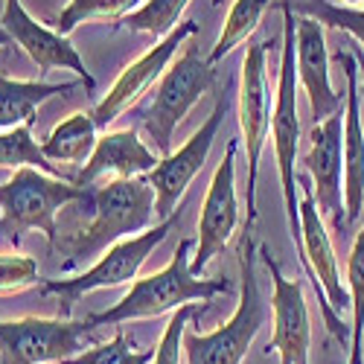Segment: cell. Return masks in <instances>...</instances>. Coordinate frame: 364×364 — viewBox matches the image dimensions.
<instances>
[{
    "label": "cell",
    "instance_id": "obj_1",
    "mask_svg": "<svg viewBox=\"0 0 364 364\" xmlns=\"http://www.w3.org/2000/svg\"><path fill=\"white\" fill-rule=\"evenodd\" d=\"M190 248H193V239H181L164 271H158V274H151V277H143V280H134L123 300L114 303L105 312L90 315L87 321L97 326H102V323L119 326L129 321H143V318H158L164 312H175L178 306L193 303V300H213L222 291L228 294L230 291L228 280H204V277L193 274Z\"/></svg>",
    "mask_w": 364,
    "mask_h": 364
},
{
    "label": "cell",
    "instance_id": "obj_2",
    "mask_svg": "<svg viewBox=\"0 0 364 364\" xmlns=\"http://www.w3.org/2000/svg\"><path fill=\"white\" fill-rule=\"evenodd\" d=\"M90 207H94L90 225L65 242V251H68V262L62 265L65 271H70L82 259H90L94 254L105 251L114 242L146 230L151 222V213H155V190L140 175L105 181L90 196Z\"/></svg>",
    "mask_w": 364,
    "mask_h": 364
},
{
    "label": "cell",
    "instance_id": "obj_3",
    "mask_svg": "<svg viewBox=\"0 0 364 364\" xmlns=\"http://www.w3.org/2000/svg\"><path fill=\"white\" fill-rule=\"evenodd\" d=\"M79 198H87V190L73 181L53 178L36 166H21L6 184H0V236L18 245L26 230H38L55 248V213Z\"/></svg>",
    "mask_w": 364,
    "mask_h": 364
},
{
    "label": "cell",
    "instance_id": "obj_4",
    "mask_svg": "<svg viewBox=\"0 0 364 364\" xmlns=\"http://www.w3.org/2000/svg\"><path fill=\"white\" fill-rule=\"evenodd\" d=\"M254 245L245 236L239 245V303L236 312L216 332H187L184 329V353L187 364H242L248 355L257 332L265 321V303L257 283Z\"/></svg>",
    "mask_w": 364,
    "mask_h": 364
},
{
    "label": "cell",
    "instance_id": "obj_5",
    "mask_svg": "<svg viewBox=\"0 0 364 364\" xmlns=\"http://www.w3.org/2000/svg\"><path fill=\"white\" fill-rule=\"evenodd\" d=\"M283 9V58H280V82L277 102L271 117V134H274V155L280 172V190L286 201L289 230L297 254H303L300 239V201H297V143H300V117H297V58H294V9L289 0H280Z\"/></svg>",
    "mask_w": 364,
    "mask_h": 364
},
{
    "label": "cell",
    "instance_id": "obj_6",
    "mask_svg": "<svg viewBox=\"0 0 364 364\" xmlns=\"http://www.w3.org/2000/svg\"><path fill=\"white\" fill-rule=\"evenodd\" d=\"M297 184L303 187V198H300V239H303V254L300 262L306 268V277L315 286L318 303L323 321L332 332V338H338L341 344L347 341V336H353V329L341 321V312L350 309V297L341 286L338 277V259L332 251L329 233L323 228V216L318 213V201H315V190L309 181H303L297 175Z\"/></svg>",
    "mask_w": 364,
    "mask_h": 364
},
{
    "label": "cell",
    "instance_id": "obj_7",
    "mask_svg": "<svg viewBox=\"0 0 364 364\" xmlns=\"http://www.w3.org/2000/svg\"><path fill=\"white\" fill-rule=\"evenodd\" d=\"M178 219H181V210L175 216L164 219L161 225H155V228L114 242V245L100 257V262L94 268H87L85 274L70 277V280H47L44 283V294H55L58 306H62V318H68L79 297L97 291V289H114V286L134 283L140 265L146 262V257L166 239V233L175 228Z\"/></svg>",
    "mask_w": 364,
    "mask_h": 364
},
{
    "label": "cell",
    "instance_id": "obj_8",
    "mask_svg": "<svg viewBox=\"0 0 364 364\" xmlns=\"http://www.w3.org/2000/svg\"><path fill=\"white\" fill-rule=\"evenodd\" d=\"M213 65L210 58L201 55L198 44H187L184 55L161 76V85L155 90V102L149 105L143 117V129L146 134L155 140V149L166 158L172 151V134L178 123L190 114V108L201 100L204 90L213 85Z\"/></svg>",
    "mask_w": 364,
    "mask_h": 364
},
{
    "label": "cell",
    "instance_id": "obj_9",
    "mask_svg": "<svg viewBox=\"0 0 364 364\" xmlns=\"http://www.w3.org/2000/svg\"><path fill=\"white\" fill-rule=\"evenodd\" d=\"M97 323L70 318L0 321V364H47L94 347Z\"/></svg>",
    "mask_w": 364,
    "mask_h": 364
},
{
    "label": "cell",
    "instance_id": "obj_10",
    "mask_svg": "<svg viewBox=\"0 0 364 364\" xmlns=\"http://www.w3.org/2000/svg\"><path fill=\"white\" fill-rule=\"evenodd\" d=\"M228 108H230V97L225 90H219L216 105L210 111V117L201 123V129L178 151H169L166 158L158 161L155 169L146 172V181L151 184V190H155V213L161 219H169L181 210V198H184L187 187L193 184V178L204 169L210 149H213V140H216L225 117H228Z\"/></svg>",
    "mask_w": 364,
    "mask_h": 364
},
{
    "label": "cell",
    "instance_id": "obj_11",
    "mask_svg": "<svg viewBox=\"0 0 364 364\" xmlns=\"http://www.w3.org/2000/svg\"><path fill=\"white\" fill-rule=\"evenodd\" d=\"M268 44L251 41L242 58V87H239V129L242 143L248 151V225L257 219V175L259 158L271 126V94H268V70H265Z\"/></svg>",
    "mask_w": 364,
    "mask_h": 364
},
{
    "label": "cell",
    "instance_id": "obj_12",
    "mask_svg": "<svg viewBox=\"0 0 364 364\" xmlns=\"http://www.w3.org/2000/svg\"><path fill=\"white\" fill-rule=\"evenodd\" d=\"M312 146L303 158L312 190L318 198V213L332 222V228L341 230L347 225V207H344V187H341V172H344V111H336L326 117L323 123H315L309 134Z\"/></svg>",
    "mask_w": 364,
    "mask_h": 364
},
{
    "label": "cell",
    "instance_id": "obj_13",
    "mask_svg": "<svg viewBox=\"0 0 364 364\" xmlns=\"http://www.w3.org/2000/svg\"><path fill=\"white\" fill-rule=\"evenodd\" d=\"M236 149L239 143L230 140L222 164L216 166V175L210 181L201 216H198V242H196V257L190 262L193 274L201 277V271L216 254L225 251L230 236L239 225V201H236Z\"/></svg>",
    "mask_w": 364,
    "mask_h": 364
},
{
    "label": "cell",
    "instance_id": "obj_14",
    "mask_svg": "<svg viewBox=\"0 0 364 364\" xmlns=\"http://www.w3.org/2000/svg\"><path fill=\"white\" fill-rule=\"evenodd\" d=\"M259 259L265 262L271 274V309H274V336L268 341V353H277L280 364H309V341H312V323H309V306L303 297L300 280L283 277L280 265L274 262L271 251L262 245Z\"/></svg>",
    "mask_w": 364,
    "mask_h": 364
},
{
    "label": "cell",
    "instance_id": "obj_15",
    "mask_svg": "<svg viewBox=\"0 0 364 364\" xmlns=\"http://www.w3.org/2000/svg\"><path fill=\"white\" fill-rule=\"evenodd\" d=\"M196 33H198V23L196 21L178 23L169 36H164V41L158 47H151L149 53H143L137 62H132L123 73H119V79L108 90V97L94 108L97 129H108L126 108H132L146 94V90L166 73V65H169V58L178 53V47L184 44L190 36H196Z\"/></svg>",
    "mask_w": 364,
    "mask_h": 364
},
{
    "label": "cell",
    "instance_id": "obj_16",
    "mask_svg": "<svg viewBox=\"0 0 364 364\" xmlns=\"http://www.w3.org/2000/svg\"><path fill=\"white\" fill-rule=\"evenodd\" d=\"M0 26H4L9 33V38L38 65L41 76L50 73L53 68H65V70H73L85 82V90L97 87L94 76L87 73L79 50L68 41V36H62V33H55V29L38 23L33 15L21 6V0H4V18H0Z\"/></svg>",
    "mask_w": 364,
    "mask_h": 364
},
{
    "label": "cell",
    "instance_id": "obj_17",
    "mask_svg": "<svg viewBox=\"0 0 364 364\" xmlns=\"http://www.w3.org/2000/svg\"><path fill=\"white\" fill-rule=\"evenodd\" d=\"M294 58H297V82L309 97L315 123H323L336 111H344V97L329 85V53L323 41V23L312 18L294 21Z\"/></svg>",
    "mask_w": 364,
    "mask_h": 364
},
{
    "label": "cell",
    "instance_id": "obj_18",
    "mask_svg": "<svg viewBox=\"0 0 364 364\" xmlns=\"http://www.w3.org/2000/svg\"><path fill=\"white\" fill-rule=\"evenodd\" d=\"M336 62L344 68V207L347 225L361 216L364 207V132H361V90L358 65L353 53H336Z\"/></svg>",
    "mask_w": 364,
    "mask_h": 364
},
{
    "label": "cell",
    "instance_id": "obj_19",
    "mask_svg": "<svg viewBox=\"0 0 364 364\" xmlns=\"http://www.w3.org/2000/svg\"><path fill=\"white\" fill-rule=\"evenodd\" d=\"M158 166L155 151L146 149L134 129L126 132H105L97 140L94 155L87 158L82 172L73 178L79 187H94L97 181H117V178H137Z\"/></svg>",
    "mask_w": 364,
    "mask_h": 364
},
{
    "label": "cell",
    "instance_id": "obj_20",
    "mask_svg": "<svg viewBox=\"0 0 364 364\" xmlns=\"http://www.w3.org/2000/svg\"><path fill=\"white\" fill-rule=\"evenodd\" d=\"M76 87H85V82H62V85H50V82H18L6 79L0 73V132L15 129V126H36L38 119V105L55 94H70Z\"/></svg>",
    "mask_w": 364,
    "mask_h": 364
},
{
    "label": "cell",
    "instance_id": "obj_21",
    "mask_svg": "<svg viewBox=\"0 0 364 364\" xmlns=\"http://www.w3.org/2000/svg\"><path fill=\"white\" fill-rule=\"evenodd\" d=\"M97 140L100 137H97L94 114L76 111L50 132V137L41 143V149L55 164H87V158L94 155V149H97Z\"/></svg>",
    "mask_w": 364,
    "mask_h": 364
},
{
    "label": "cell",
    "instance_id": "obj_22",
    "mask_svg": "<svg viewBox=\"0 0 364 364\" xmlns=\"http://www.w3.org/2000/svg\"><path fill=\"white\" fill-rule=\"evenodd\" d=\"M0 166L6 169H21V166H36L53 178H65L62 169H58L47 155L44 149L36 143L33 137V126H15V129H6L0 132ZM70 181V178H65Z\"/></svg>",
    "mask_w": 364,
    "mask_h": 364
},
{
    "label": "cell",
    "instance_id": "obj_23",
    "mask_svg": "<svg viewBox=\"0 0 364 364\" xmlns=\"http://www.w3.org/2000/svg\"><path fill=\"white\" fill-rule=\"evenodd\" d=\"M271 6V0H233V6L225 18V26H222V36L216 41V47L210 50V65H216L222 62V58L239 44V41H245L254 29L259 26V18L262 12Z\"/></svg>",
    "mask_w": 364,
    "mask_h": 364
},
{
    "label": "cell",
    "instance_id": "obj_24",
    "mask_svg": "<svg viewBox=\"0 0 364 364\" xmlns=\"http://www.w3.org/2000/svg\"><path fill=\"white\" fill-rule=\"evenodd\" d=\"M347 286H350V309H353V344L347 364H364L361 341H364V228L355 233V242L347 257Z\"/></svg>",
    "mask_w": 364,
    "mask_h": 364
},
{
    "label": "cell",
    "instance_id": "obj_25",
    "mask_svg": "<svg viewBox=\"0 0 364 364\" xmlns=\"http://www.w3.org/2000/svg\"><path fill=\"white\" fill-rule=\"evenodd\" d=\"M190 0H143V6L119 18L117 26H126L132 33H149V36H169L181 23Z\"/></svg>",
    "mask_w": 364,
    "mask_h": 364
},
{
    "label": "cell",
    "instance_id": "obj_26",
    "mask_svg": "<svg viewBox=\"0 0 364 364\" xmlns=\"http://www.w3.org/2000/svg\"><path fill=\"white\" fill-rule=\"evenodd\" d=\"M289 4L297 15L312 18L326 29H341V33L355 38L358 47H364V9L338 6L332 0H289Z\"/></svg>",
    "mask_w": 364,
    "mask_h": 364
},
{
    "label": "cell",
    "instance_id": "obj_27",
    "mask_svg": "<svg viewBox=\"0 0 364 364\" xmlns=\"http://www.w3.org/2000/svg\"><path fill=\"white\" fill-rule=\"evenodd\" d=\"M143 6V0H70L65 12L55 21V33L70 36L73 29L90 18H105V21H119L129 12Z\"/></svg>",
    "mask_w": 364,
    "mask_h": 364
},
{
    "label": "cell",
    "instance_id": "obj_28",
    "mask_svg": "<svg viewBox=\"0 0 364 364\" xmlns=\"http://www.w3.org/2000/svg\"><path fill=\"white\" fill-rule=\"evenodd\" d=\"M151 358H155V350H134L129 336H126V329L117 326L111 341L94 344V347L82 350L79 355L65 358L58 364H149Z\"/></svg>",
    "mask_w": 364,
    "mask_h": 364
},
{
    "label": "cell",
    "instance_id": "obj_29",
    "mask_svg": "<svg viewBox=\"0 0 364 364\" xmlns=\"http://www.w3.org/2000/svg\"><path fill=\"white\" fill-rule=\"evenodd\" d=\"M204 306L201 303H184V306H178L175 315L169 318L166 329H164V338L155 350V358L151 364H181V350H184V329L190 323L193 315H198Z\"/></svg>",
    "mask_w": 364,
    "mask_h": 364
},
{
    "label": "cell",
    "instance_id": "obj_30",
    "mask_svg": "<svg viewBox=\"0 0 364 364\" xmlns=\"http://www.w3.org/2000/svg\"><path fill=\"white\" fill-rule=\"evenodd\" d=\"M38 283V262L26 254H0V294L23 291Z\"/></svg>",
    "mask_w": 364,
    "mask_h": 364
},
{
    "label": "cell",
    "instance_id": "obj_31",
    "mask_svg": "<svg viewBox=\"0 0 364 364\" xmlns=\"http://www.w3.org/2000/svg\"><path fill=\"white\" fill-rule=\"evenodd\" d=\"M350 53L355 55V65H358V79H361V97H364V50L355 44Z\"/></svg>",
    "mask_w": 364,
    "mask_h": 364
},
{
    "label": "cell",
    "instance_id": "obj_32",
    "mask_svg": "<svg viewBox=\"0 0 364 364\" xmlns=\"http://www.w3.org/2000/svg\"><path fill=\"white\" fill-rule=\"evenodd\" d=\"M9 41H12V38H9V33H6V29H4V26H0V47H6Z\"/></svg>",
    "mask_w": 364,
    "mask_h": 364
},
{
    "label": "cell",
    "instance_id": "obj_33",
    "mask_svg": "<svg viewBox=\"0 0 364 364\" xmlns=\"http://www.w3.org/2000/svg\"><path fill=\"white\" fill-rule=\"evenodd\" d=\"M341 4H347V6H353V4H364V0H341Z\"/></svg>",
    "mask_w": 364,
    "mask_h": 364
},
{
    "label": "cell",
    "instance_id": "obj_34",
    "mask_svg": "<svg viewBox=\"0 0 364 364\" xmlns=\"http://www.w3.org/2000/svg\"><path fill=\"white\" fill-rule=\"evenodd\" d=\"M219 4H222V0H219Z\"/></svg>",
    "mask_w": 364,
    "mask_h": 364
}]
</instances>
